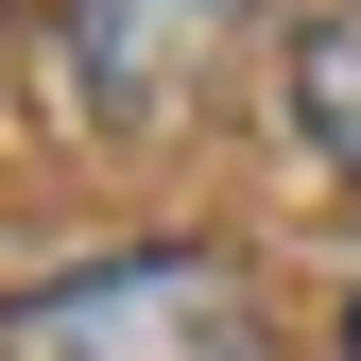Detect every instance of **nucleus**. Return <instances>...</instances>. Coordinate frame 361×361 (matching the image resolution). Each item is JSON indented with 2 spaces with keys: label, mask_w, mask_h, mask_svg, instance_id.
<instances>
[{
  "label": "nucleus",
  "mask_w": 361,
  "mask_h": 361,
  "mask_svg": "<svg viewBox=\"0 0 361 361\" xmlns=\"http://www.w3.org/2000/svg\"><path fill=\"white\" fill-rule=\"evenodd\" d=\"M0 361H293V344L224 241H104L69 276L0 293Z\"/></svg>",
  "instance_id": "1"
},
{
  "label": "nucleus",
  "mask_w": 361,
  "mask_h": 361,
  "mask_svg": "<svg viewBox=\"0 0 361 361\" xmlns=\"http://www.w3.org/2000/svg\"><path fill=\"white\" fill-rule=\"evenodd\" d=\"M224 52H241V0H69L52 18V86L86 138H172Z\"/></svg>",
  "instance_id": "2"
},
{
  "label": "nucleus",
  "mask_w": 361,
  "mask_h": 361,
  "mask_svg": "<svg viewBox=\"0 0 361 361\" xmlns=\"http://www.w3.org/2000/svg\"><path fill=\"white\" fill-rule=\"evenodd\" d=\"M276 104H293V155L327 172V190H361V0H327L276 52Z\"/></svg>",
  "instance_id": "3"
}]
</instances>
